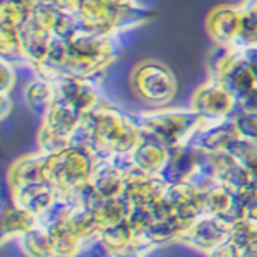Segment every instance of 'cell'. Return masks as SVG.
Segmentation results:
<instances>
[{"label": "cell", "mask_w": 257, "mask_h": 257, "mask_svg": "<svg viewBox=\"0 0 257 257\" xmlns=\"http://www.w3.org/2000/svg\"><path fill=\"white\" fill-rule=\"evenodd\" d=\"M96 161V156L88 148L70 144L64 151L48 155L47 180L57 189L59 197L70 201L74 190L89 182Z\"/></svg>", "instance_id": "6da1fadb"}, {"label": "cell", "mask_w": 257, "mask_h": 257, "mask_svg": "<svg viewBox=\"0 0 257 257\" xmlns=\"http://www.w3.org/2000/svg\"><path fill=\"white\" fill-rule=\"evenodd\" d=\"M204 122L196 111H160V113L143 115L139 123V131L146 132L151 138L158 139L167 148L177 144L189 143L194 132Z\"/></svg>", "instance_id": "7a4b0ae2"}, {"label": "cell", "mask_w": 257, "mask_h": 257, "mask_svg": "<svg viewBox=\"0 0 257 257\" xmlns=\"http://www.w3.org/2000/svg\"><path fill=\"white\" fill-rule=\"evenodd\" d=\"M132 88L141 99L151 105H165L175 94L172 72L158 62H144L132 74Z\"/></svg>", "instance_id": "3957f363"}, {"label": "cell", "mask_w": 257, "mask_h": 257, "mask_svg": "<svg viewBox=\"0 0 257 257\" xmlns=\"http://www.w3.org/2000/svg\"><path fill=\"white\" fill-rule=\"evenodd\" d=\"M168 184L160 175H149L131 167L125 178L122 199L131 208H151L163 201Z\"/></svg>", "instance_id": "277c9868"}, {"label": "cell", "mask_w": 257, "mask_h": 257, "mask_svg": "<svg viewBox=\"0 0 257 257\" xmlns=\"http://www.w3.org/2000/svg\"><path fill=\"white\" fill-rule=\"evenodd\" d=\"M163 201L170 209V214L180 219L185 225H190L197 218L204 216V213H202V192L192 180L168 184Z\"/></svg>", "instance_id": "5b68a950"}, {"label": "cell", "mask_w": 257, "mask_h": 257, "mask_svg": "<svg viewBox=\"0 0 257 257\" xmlns=\"http://www.w3.org/2000/svg\"><path fill=\"white\" fill-rule=\"evenodd\" d=\"M230 230L231 226H228L221 219L214 216H201L190 223L187 228H184L177 242L208 254L209 250L225 242L230 235Z\"/></svg>", "instance_id": "8992f818"}, {"label": "cell", "mask_w": 257, "mask_h": 257, "mask_svg": "<svg viewBox=\"0 0 257 257\" xmlns=\"http://www.w3.org/2000/svg\"><path fill=\"white\" fill-rule=\"evenodd\" d=\"M202 192V213L204 216H214L233 226L247 216V204L226 190L221 184H214Z\"/></svg>", "instance_id": "52a82bcc"}, {"label": "cell", "mask_w": 257, "mask_h": 257, "mask_svg": "<svg viewBox=\"0 0 257 257\" xmlns=\"http://www.w3.org/2000/svg\"><path fill=\"white\" fill-rule=\"evenodd\" d=\"M235 105H237L235 96L218 81L199 88L192 98V110L202 120L228 118Z\"/></svg>", "instance_id": "ba28073f"}, {"label": "cell", "mask_w": 257, "mask_h": 257, "mask_svg": "<svg viewBox=\"0 0 257 257\" xmlns=\"http://www.w3.org/2000/svg\"><path fill=\"white\" fill-rule=\"evenodd\" d=\"M128 156H118V158L98 160L96 167L93 170L89 182L96 192L105 199H118L122 197L125 189V178L128 168L132 167L131 160L123 163Z\"/></svg>", "instance_id": "9c48e42d"}, {"label": "cell", "mask_w": 257, "mask_h": 257, "mask_svg": "<svg viewBox=\"0 0 257 257\" xmlns=\"http://www.w3.org/2000/svg\"><path fill=\"white\" fill-rule=\"evenodd\" d=\"M240 134L237 131L233 118H221V120H204L194 132L189 143L194 148L208 153L226 151V148L238 139Z\"/></svg>", "instance_id": "30bf717a"}, {"label": "cell", "mask_w": 257, "mask_h": 257, "mask_svg": "<svg viewBox=\"0 0 257 257\" xmlns=\"http://www.w3.org/2000/svg\"><path fill=\"white\" fill-rule=\"evenodd\" d=\"M139 141L128 155L131 165L149 175H160L168 161V148L158 139L151 138L146 132L139 131Z\"/></svg>", "instance_id": "8fae6325"}, {"label": "cell", "mask_w": 257, "mask_h": 257, "mask_svg": "<svg viewBox=\"0 0 257 257\" xmlns=\"http://www.w3.org/2000/svg\"><path fill=\"white\" fill-rule=\"evenodd\" d=\"M199 163V149L190 143H182L173 148H168V161L165 165L160 177L167 184L190 180L197 172Z\"/></svg>", "instance_id": "7c38bea8"}, {"label": "cell", "mask_w": 257, "mask_h": 257, "mask_svg": "<svg viewBox=\"0 0 257 257\" xmlns=\"http://www.w3.org/2000/svg\"><path fill=\"white\" fill-rule=\"evenodd\" d=\"M11 197L16 206L28 209L40 218L59 199V192L50 182H36V184L23 185L18 190L11 192Z\"/></svg>", "instance_id": "4fadbf2b"}, {"label": "cell", "mask_w": 257, "mask_h": 257, "mask_svg": "<svg viewBox=\"0 0 257 257\" xmlns=\"http://www.w3.org/2000/svg\"><path fill=\"white\" fill-rule=\"evenodd\" d=\"M47 158L48 155L38 153L19 158L11 165L7 172V185L9 190L14 192L23 185L36 184V182H48L47 180Z\"/></svg>", "instance_id": "5bb4252c"}, {"label": "cell", "mask_w": 257, "mask_h": 257, "mask_svg": "<svg viewBox=\"0 0 257 257\" xmlns=\"http://www.w3.org/2000/svg\"><path fill=\"white\" fill-rule=\"evenodd\" d=\"M218 184H221L245 204H248L257 196V178L235 158L218 177Z\"/></svg>", "instance_id": "9a60e30c"}, {"label": "cell", "mask_w": 257, "mask_h": 257, "mask_svg": "<svg viewBox=\"0 0 257 257\" xmlns=\"http://www.w3.org/2000/svg\"><path fill=\"white\" fill-rule=\"evenodd\" d=\"M40 223V218L36 214L30 213L28 209H23L16 206L14 202L2 209V243L9 240L21 238L24 233H28Z\"/></svg>", "instance_id": "2e32d148"}, {"label": "cell", "mask_w": 257, "mask_h": 257, "mask_svg": "<svg viewBox=\"0 0 257 257\" xmlns=\"http://www.w3.org/2000/svg\"><path fill=\"white\" fill-rule=\"evenodd\" d=\"M45 228H47L50 235V240H52V245L57 257H76L77 252L81 250L84 240L74 231V228L69 225L67 218L60 219L57 223H52V225Z\"/></svg>", "instance_id": "e0dca14e"}, {"label": "cell", "mask_w": 257, "mask_h": 257, "mask_svg": "<svg viewBox=\"0 0 257 257\" xmlns=\"http://www.w3.org/2000/svg\"><path fill=\"white\" fill-rule=\"evenodd\" d=\"M18 240L21 252L26 257H57L47 228L40 223Z\"/></svg>", "instance_id": "ac0fdd59"}, {"label": "cell", "mask_w": 257, "mask_h": 257, "mask_svg": "<svg viewBox=\"0 0 257 257\" xmlns=\"http://www.w3.org/2000/svg\"><path fill=\"white\" fill-rule=\"evenodd\" d=\"M57 93L55 86L48 84V82H33V84L26 91V101L31 106V110H35L36 113L47 115V111L52 108L55 103Z\"/></svg>", "instance_id": "d6986e66"}, {"label": "cell", "mask_w": 257, "mask_h": 257, "mask_svg": "<svg viewBox=\"0 0 257 257\" xmlns=\"http://www.w3.org/2000/svg\"><path fill=\"white\" fill-rule=\"evenodd\" d=\"M226 153H230L243 168H247L257 178V143L238 138L226 148Z\"/></svg>", "instance_id": "ffe728a7"}, {"label": "cell", "mask_w": 257, "mask_h": 257, "mask_svg": "<svg viewBox=\"0 0 257 257\" xmlns=\"http://www.w3.org/2000/svg\"><path fill=\"white\" fill-rule=\"evenodd\" d=\"M228 238L233 243H237L240 248L248 247L250 243L257 242V223L248 218L240 219L238 223H235V225L231 226Z\"/></svg>", "instance_id": "44dd1931"}, {"label": "cell", "mask_w": 257, "mask_h": 257, "mask_svg": "<svg viewBox=\"0 0 257 257\" xmlns=\"http://www.w3.org/2000/svg\"><path fill=\"white\" fill-rule=\"evenodd\" d=\"M233 120H235V125H237L240 138L257 143V113L240 111Z\"/></svg>", "instance_id": "7402d4cb"}, {"label": "cell", "mask_w": 257, "mask_h": 257, "mask_svg": "<svg viewBox=\"0 0 257 257\" xmlns=\"http://www.w3.org/2000/svg\"><path fill=\"white\" fill-rule=\"evenodd\" d=\"M76 257H115L111 252L108 250V247L101 242L98 237L89 238L82 243L81 250L77 252Z\"/></svg>", "instance_id": "603a6c76"}, {"label": "cell", "mask_w": 257, "mask_h": 257, "mask_svg": "<svg viewBox=\"0 0 257 257\" xmlns=\"http://www.w3.org/2000/svg\"><path fill=\"white\" fill-rule=\"evenodd\" d=\"M206 257H242V248L237 243H233L230 238H226L223 243L209 250Z\"/></svg>", "instance_id": "cb8c5ba5"}, {"label": "cell", "mask_w": 257, "mask_h": 257, "mask_svg": "<svg viewBox=\"0 0 257 257\" xmlns=\"http://www.w3.org/2000/svg\"><path fill=\"white\" fill-rule=\"evenodd\" d=\"M238 105L242 111H250V113H257V86L252 91H248L245 96L238 99Z\"/></svg>", "instance_id": "d4e9b609"}, {"label": "cell", "mask_w": 257, "mask_h": 257, "mask_svg": "<svg viewBox=\"0 0 257 257\" xmlns=\"http://www.w3.org/2000/svg\"><path fill=\"white\" fill-rule=\"evenodd\" d=\"M245 218L252 219V221L257 223V196L247 204V216Z\"/></svg>", "instance_id": "484cf974"}, {"label": "cell", "mask_w": 257, "mask_h": 257, "mask_svg": "<svg viewBox=\"0 0 257 257\" xmlns=\"http://www.w3.org/2000/svg\"><path fill=\"white\" fill-rule=\"evenodd\" d=\"M242 257H257V242L250 243V245L245 248H242Z\"/></svg>", "instance_id": "4316f807"}]
</instances>
